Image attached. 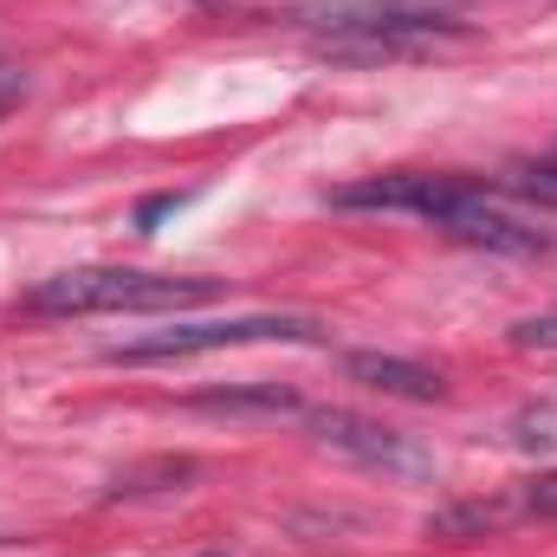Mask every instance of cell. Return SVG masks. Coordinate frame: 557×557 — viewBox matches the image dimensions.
I'll return each mask as SVG.
<instances>
[{"mask_svg":"<svg viewBox=\"0 0 557 557\" xmlns=\"http://www.w3.org/2000/svg\"><path fill=\"white\" fill-rule=\"evenodd\" d=\"M512 441L525 454H557V409H525V416L512 421Z\"/></svg>","mask_w":557,"mask_h":557,"instance_id":"cell-9","label":"cell"},{"mask_svg":"<svg viewBox=\"0 0 557 557\" xmlns=\"http://www.w3.org/2000/svg\"><path fill=\"white\" fill-rule=\"evenodd\" d=\"M182 201H188V195H149V201L137 208V234H156V221H162V214H175Z\"/></svg>","mask_w":557,"mask_h":557,"instance_id":"cell-12","label":"cell"},{"mask_svg":"<svg viewBox=\"0 0 557 557\" xmlns=\"http://www.w3.org/2000/svg\"><path fill=\"white\" fill-rule=\"evenodd\" d=\"M473 195H486V182L473 175H434V169H389V175H357L337 182L324 201L331 208H383V214H421V221H447L454 208H467Z\"/></svg>","mask_w":557,"mask_h":557,"instance_id":"cell-4","label":"cell"},{"mask_svg":"<svg viewBox=\"0 0 557 557\" xmlns=\"http://www.w3.org/2000/svg\"><path fill=\"white\" fill-rule=\"evenodd\" d=\"M240 344H324L318 318L298 311H253V318H214V324H169L131 344H111L104 363H175V357H208V350H240Z\"/></svg>","mask_w":557,"mask_h":557,"instance_id":"cell-3","label":"cell"},{"mask_svg":"<svg viewBox=\"0 0 557 557\" xmlns=\"http://www.w3.org/2000/svg\"><path fill=\"white\" fill-rule=\"evenodd\" d=\"M344 370H350L363 389H383V396H403V403H441V396H447L441 370H428V363H409V357L350 350V357H344Z\"/></svg>","mask_w":557,"mask_h":557,"instance_id":"cell-7","label":"cell"},{"mask_svg":"<svg viewBox=\"0 0 557 557\" xmlns=\"http://www.w3.org/2000/svg\"><path fill=\"white\" fill-rule=\"evenodd\" d=\"M441 234H454V240H467V247H486V253H545V247H552L539 227H525L519 214H506L493 195H473L467 208H454V214L441 221Z\"/></svg>","mask_w":557,"mask_h":557,"instance_id":"cell-6","label":"cell"},{"mask_svg":"<svg viewBox=\"0 0 557 557\" xmlns=\"http://www.w3.org/2000/svg\"><path fill=\"white\" fill-rule=\"evenodd\" d=\"M292 26L324 33V52L337 59H396L460 33V13L447 0H305L292 7Z\"/></svg>","mask_w":557,"mask_h":557,"instance_id":"cell-1","label":"cell"},{"mask_svg":"<svg viewBox=\"0 0 557 557\" xmlns=\"http://www.w3.org/2000/svg\"><path fill=\"white\" fill-rule=\"evenodd\" d=\"M195 409H208V416H305V403L292 396V389H278V383H253V389H208V396H195Z\"/></svg>","mask_w":557,"mask_h":557,"instance_id":"cell-8","label":"cell"},{"mask_svg":"<svg viewBox=\"0 0 557 557\" xmlns=\"http://www.w3.org/2000/svg\"><path fill=\"white\" fill-rule=\"evenodd\" d=\"M221 292V278L195 273H137V267H72L20 292L26 311L39 318H98V311H182V305H208Z\"/></svg>","mask_w":557,"mask_h":557,"instance_id":"cell-2","label":"cell"},{"mask_svg":"<svg viewBox=\"0 0 557 557\" xmlns=\"http://www.w3.org/2000/svg\"><path fill=\"white\" fill-rule=\"evenodd\" d=\"M305 428H311L318 447H331V454L350 460V467H370V473H389V480H428V473H434V460L421 454L409 434H396V428H383V421H370V416H350V409H305Z\"/></svg>","mask_w":557,"mask_h":557,"instance_id":"cell-5","label":"cell"},{"mask_svg":"<svg viewBox=\"0 0 557 557\" xmlns=\"http://www.w3.org/2000/svg\"><path fill=\"white\" fill-rule=\"evenodd\" d=\"M512 188H519V195H532V201H552V208H557V162L519 169V175H512Z\"/></svg>","mask_w":557,"mask_h":557,"instance_id":"cell-11","label":"cell"},{"mask_svg":"<svg viewBox=\"0 0 557 557\" xmlns=\"http://www.w3.org/2000/svg\"><path fill=\"white\" fill-rule=\"evenodd\" d=\"M20 98H26V72H20L13 59H0V111H7V104H20Z\"/></svg>","mask_w":557,"mask_h":557,"instance_id":"cell-13","label":"cell"},{"mask_svg":"<svg viewBox=\"0 0 557 557\" xmlns=\"http://www.w3.org/2000/svg\"><path fill=\"white\" fill-rule=\"evenodd\" d=\"M519 506L539 512V519H557V473H532V480H519Z\"/></svg>","mask_w":557,"mask_h":557,"instance_id":"cell-10","label":"cell"}]
</instances>
